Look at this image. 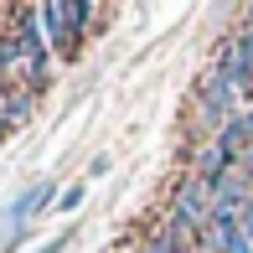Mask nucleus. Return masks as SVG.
Listing matches in <instances>:
<instances>
[{
  "label": "nucleus",
  "instance_id": "obj_1",
  "mask_svg": "<svg viewBox=\"0 0 253 253\" xmlns=\"http://www.w3.org/2000/svg\"><path fill=\"white\" fill-rule=\"evenodd\" d=\"M52 191H57L52 181H37V186H26L16 202H10V212H5V238L16 233V227H31L42 212H47V207H57V197H52Z\"/></svg>",
  "mask_w": 253,
  "mask_h": 253
},
{
  "label": "nucleus",
  "instance_id": "obj_2",
  "mask_svg": "<svg viewBox=\"0 0 253 253\" xmlns=\"http://www.w3.org/2000/svg\"><path fill=\"white\" fill-rule=\"evenodd\" d=\"M0 103H5V119H10V124H21V119H31V103H37V88L16 83V88H10V93L0 98Z\"/></svg>",
  "mask_w": 253,
  "mask_h": 253
},
{
  "label": "nucleus",
  "instance_id": "obj_3",
  "mask_svg": "<svg viewBox=\"0 0 253 253\" xmlns=\"http://www.w3.org/2000/svg\"><path fill=\"white\" fill-rule=\"evenodd\" d=\"M83 197H88V186H83V181H73V186L57 197V207H62V212H78V207H83Z\"/></svg>",
  "mask_w": 253,
  "mask_h": 253
},
{
  "label": "nucleus",
  "instance_id": "obj_4",
  "mask_svg": "<svg viewBox=\"0 0 253 253\" xmlns=\"http://www.w3.org/2000/svg\"><path fill=\"white\" fill-rule=\"evenodd\" d=\"M238 47H243V57H248V62H253V21H243V31H238Z\"/></svg>",
  "mask_w": 253,
  "mask_h": 253
},
{
  "label": "nucleus",
  "instance_id": "obj_5",
  "mask_svg": "<svg viewBox=\"0 0 253 253\" xmlns=\"http://www.w3.org/2000/svg\"><path fill=\"white\" fill-rule=\"evenodd\" d=\"M62 248H67V233H52V238H47V243H42L37 253H62Z\"/></svg>",
  "mask_w": 253,
  "mask_h": 253
},
{
  "label": "nucleus",
  "instance_id": "obj_6",
  "mask_svg": "<svg viewBox=\"0 0 253 253\" xmlns=\"http://www.w3.org/2000/svg\"><path fill=\"white\" fill-rule=\"evenodd\" d=\"M243 233L253 238V197H248V207H243Z\"/></svg>",
  "mask_w": 253,
  "mask_h": 253
},
{
  "label": "nucleus",
  "instance_id": "obj_7",
  "mask_svg": "<svg viewBox=\"0 0 253 253\" xmlns=\"http://www.w3.org/2000/svg\"><path fill=\"white\" fill-rule=\"evenodd\" d=\"M243 124H248V134H253V103H248V109H243Z\"/></svg>",
  "mask_w": 253,
  "mask_h": 253
},
{
  "label": "nucleus",
  "instance_id": "obj_8",
  "mask_svg": "<svg viewBox=\"0 0 253 253\" xmlns=\"http://www.w3.org/2000/svg\"><path fill=\"white\" fill-rule=\"evenodd\" d=\"M248 21H253V10H248Z\"/></svg>",
  "mask_w": 253,
  "mask_h": 253
}]
</instances>
